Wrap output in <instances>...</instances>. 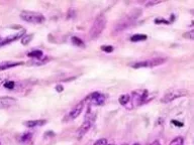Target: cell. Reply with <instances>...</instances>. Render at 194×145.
<instances>
[{
	"mask_svg": "<svg viewBox=\"0 0 194 145\" xmlns=\"http://www.w3.org/2000/svg\"><path fill=\"white\" fill-rule=\"evenodd\" d=\"M20 18L31 23H42L45 21V16L33 11H22L20 13Z\"/></svg>",
	"mask_w": 194,
	"mask_h": 145,
	"instance_id": "6da1fadb",
	"label": "cell"
},
{
	"mask_svg": "<svg viewBox=\"0 0 194 145\" xmlns=\"http://www.w3.org/2000/svg\"><path fill=\"white\" fill-rule=\"evenodd\" d=\"M105 23H106V20L104 17H102V16L98 17L94 21V23L91 27V30H90V36H91V38H95L101 35V32L103 31V29L105 27Z\"/></svg>",
	"mask_w": 194,
	"mask_h": 145,
	"instance_id": "7a4b0ae2",
	"label": "cell"
},
{
	"mask_svg": "<svg viewBox=\"0 0 194 145\" xmlns=\"http://www.w3.org/2000/svg\"><path fill=\"white\" fill-rule=\"evenodd\" d=\"M164 62H166V58H156L154 59H150V61H146V62H140V63H132V68L133 69H141V68H149V67H155V66H159L162 65Z\"/></svg>",
	"mask_w": 194,
	"mask_h": 145,
	"instance_id": "3957f363",
	"label": "cell"
},
{
	"mask_svg": "<svg viewBox=\"0 0 194 145\" xmlns=\"http://www.w3.org/2000/svg\"><path fill=\"white\" fill-rule=\"evenodd\" d=\"M184 95H186V92L184 91H171L169 93H167L165 96H164L162 99H161V102L162 103H169V102L173 101L175 99H177V98H180Z\"/></svg>",
	"mask_w": 194,
	"mask_h": 145,
	"instance_id": "277c9868",
	"label": "cell"
},
{
	"mask_svg": "<svg viewBox=\"0 0 194 145\" xmlns=\"http://www.w3.org/2000/svg\"><path fill=\"white\" fill-rule=\"evenodd\" d=\"M16 103V99L12 97H0V109H6L13 106Z\"/></svg>",
	"mask_w": 194,
	"mask_h": 145,
	"instance_id": "5b68a950",
	"label": "cell"
},
{
	"mask_svg": "<svg viewBox=\"0 0 194 145\" xmlns=\"http://www.w3.org/2000/svg\"><path fill=\"white\" fill-rule=\"evenodd\" d=\"M92 123H93V119H89V120L84 121V123L79 128L78 133H77V135H78V139H81L86 133H87L88 130L90 129V127H91V125H92Z\"/></svg>",
	"mask_w": 194,
	"mask_h": 145,
	"instance_id": "8992f818",
	"label": "cell"
},
{
	"mask_svg": "<svg viewBox=\"0 0 194 145\" xmlns=\"http://www.w3.org/2000/svg\"><path fill=\"white\" fill-rule=\"evenodd\" d=\"M24 32H25L24 30H21V31H18V32L14 33V35H10V36L5 37L4 40H0V46H3V45H5L7 44H10V42H13V41L17 40L18 38H20L21 36L24 35Z\"/></svg>",
	"mask_w": 194,
	"mask_h": 145,
	"instance_id": "52a82bcc",
	"label": "cell"
},
{
	"mask_svg": "<svg viewBox=\"0 0 194 145\" xmlns=\"http://www.w3.org/2000/svg\"><path fill=\"white\" fill-rule=\"evenodd\" d=\"M89 99L92 101L93 104L101 106V105H103V103H104L105 97L103 95H101V94H99V93H93L92 95L89 96Z\"/></svg>",
	"mask_w": 194,
	"mask_h": 145,
	"instance_id": "ba28073f",
	"label": "cell"
},
{
	"mask_svg": "<svg viewBox=\"0 0 194 145\" xmlns=\"http://www.w3.org/2000/svg\"><path fill=\"white\" fill-rule=\"evenodd\" d=\"M82 109H83V102H81V103L77 104L74 107V109H73L71 112L69 113V117H70V119H73V120L76 119L81 114Z\"/></svg>",
	"mask_w": 194,
	"mask_h": 145,
	"instance_id": "9c48e42d",
	"label": "cell"
},
{
	"mask_svg": "<svg viewBox=\"0 0 194 145\" xmlns=\"http://www.w3.org/2000/svg\"><path fill=\"white\" fill-rule=\"evenodd\" d=\"M23 65L22 62H4V63H0V71H4V70H7V69H10V68H14V67H17V66H21Z\"/></svg>",
	"mask_w": 194,
	"mask_h": 145,
	"instance_id": "30bf717a",
	"label": "cell"
},
{
	"mask_svg": "<svg viewBox=\"0 0 194 145\" xmlns=\"http://www.w3.org/2000/svg\"><path fill=\"white\" fill-rule=\"evenodd\" d=\"M44 124H46V120H31V121H27L24 123V125L28 128H32L36 126H42Z\"/></svg>",
	"mask_w": 194,
	"mask_h": 145,
	"instance_id": "8fae6325",
	"label": "cell"
},
{
	"mask_svg": "<svg viewBox=\"0 0 194 145\" xmlns=\"http://www.w3.org/2000/svg\"><path fill=\"white\" fill-rule=\"evenodd\" d=\"M147 40V35H132L131 40L133 41V42H137V41H143V40Z\"/></svg>",
	"mask_w": 194,
	"mask_h": 145,
	"instance_id": "7c38bea8",
	"label": "cell"
},
{
	"mask_svg": "<svg viewBox=\"0 0 194 145\" xmlns=\"http://www.w3.org/2000/svg\"><path fill=\"white\" fill-rule=\"evenodd\" d=\"M27 55L29 58H42V50H33V52L29 53Z\"/></svg>",
	"mask_w": 194,
	"mask_h": 145,
	"instance_id": "4fadbf2b",
	"label": "cell"
},
{
	"mask_svg": "<svg viewBox=\"0 0 194 145\" xmlns=\"http://www.w3.org/2000/svg\"><path fill=\"white\" fill-rule=\"evenodd\" d=\"M129 99H131V96L129 95H122V96L119 97L118 101L122 105H126V104H127V102L129 101Z\"/></svg>",
	"mask_w": 194,
	"mask_h": 145,
	"instance_id": "5bb4252c",
	"label": "cell"
},
{
	"mask_svg": "<svg viewBox=\"0 0 194 145\" xmlns=\"http://www.w3.org/2000/svg\"><path fill=\"white\" fill-rule=\"evenodd\" d=\"M72 44L75 45H78V46H84V44H83V41H82V40H80V38L76 37V36L72 37Z\"/></svg>",
	"mask_w": 194,
	"mask_h": 145,
	"instance_id": "9a60e30c",
	"label": "cell"
},
{
	"mask_svg": "<svg viewBox=\"0 0 194 145\" xmlns=\"http://www.w3.org/2000/svg\"><path fill=\"white\" fill-rule=\"evenodd\" d=\"M170 145H183V138L182 137H176L171 141Z\"/></svg>",
	"mask_w": 194,
	"mask_h": 145,
	"instance_id": "2e32d148",
	"label": "cell"
},
{
	"mask_svg": "<svg viewBox=\"0 0 194 145\" xmlns=\"http://www.w3.org/2000/svg\"><path fill=\"white\" fill-rule=\"evenodd\" d=\"M32 35H25L23 38H22V40H21V44H29V41H31V40L32 38Z\"/></svg>",
	"mask_w": 194,
	"mask_h": 145,
	"instance_id": "e0dca14e",
	"label": "cell"
},
{
	"mask_svg": "<svg viewBox=\"0 0 194 145\" xmlns=\"http://www.w3.org/2000/svg\"><path fill=\"white\" fill-rule=\"evenodd\" d=\"M14 86H15V83L12 82V81H7V82L4 84V87L8 89V90H12V89L14 88Z\"/></svg>",
	"mask_w": 194,
	"mask_h": 145,
	"instance_id": "ac0fdd59",
	"label": "cell"
},
{
	"mask_svg": "<svg viewBox=\"0 0 194 145\" xmlns=\"http://www.w3.org/2000/svg\"><path fill=\"white\" fill-rule=\"evenodd\" d=\"M183 36H184V37H186V38H188V40H194V29H192V30L188 31V32H186V33H184Z\"/></svg>",
	"mask_w": 194,
	"mask_h": 145,
	"instance_id": "d6986e66",
	"label": "cell"
},
{
	"mask_svg": "<svg viewBox=\"0 0 194 145\" xmlns=\"http://www.w3.org/2000/svg\"><path fill=\"white\" fill-rule=\"evenodd\" d=\"M101 49L103 50V52L111 53V52H113V46H111V45H102Z\"/></svg>",
	"mask_w": 194,
	"mask_h": 145,
	"instance_id": "ffe728a7",
	"label": "cell"
},
{
	"mask_svg": "<svg viewBox=\"0 0 194 145\" xmlns=\"http://www.w3.org/2000/svg\"><path fill=\"white\" fill-rule=\"evenodd\" d=\"M94 145H107V140L105 138H101L97 140V141L94 143Z\"/></svg>",
	"mask_w": 194,
	"mask_h": 145,
	"instance_id": "44dd1931",
	"label": "cell"
},
{
	"mask_svg": "<svg viewBox=\"0 0 194 145\" xmlns=\"http://www.w3.org/2000/svg\"><path fill=\"white\" fill-rule=\"evenodd\" d=\"M158 3H160V1H150L149 3H147L146 4V6H151V5H155V4H158Z\"/></svg>",
	"mask_w": 194,
	"mask_h": 145,
	"instance_id": "7402d4cb",
	"label": "cell"
},
{
	"mask_svg": "<svg viewBox=\"0 0 194 145\" xmlns=\"http://www.w3.org/2000/svg\"><path fill=\"white\" fill-rule=\"evenodd\" d=\"M56 90H57L58 92H62L63 91V87L62 86H57V87H56Z\"/></svg>",
	"mask_w": 194,
	"mask_h": 145,
	"instance_id": "603a6c76",
	"label": "cell"
},
{
	"mask_svg": "<svg viewBox=\"0 0 194 145\" xmlns=\"http://www.w3.org/2000/svg\"><path fill=\"white\" fill-rule=\"evenodd\" d=\"M172 122H173V124H175V125H178V126H182V125H183V124H182V123L176 122V120H173V121H172Z\"/></svg>",
	"mask_w": 194,
	"mask_h": 145,
	"instance_id": "cb8c5ba5",
	"label": "cell"
},
{
	"mask_svg": "<svg viewBox=\"0 0 194 145\" xmlns=\"http://www.w3.org/2000/svg\"><path fill=\"white\" fill-rule=\"evenodd\" d=\"M151 145H160V142H159V141H154Z\"/></svg>",
	"mask_w": 194,
	"mask_h": 145,
	"instance_id": "d4e9b609",
	"label": "cell"
},
{
	"mask_svg": "<svg viewBox=\"0 0 194 145\" xmlns=\"http://www.w3.org/2000/svg\"><path fill=\"white\" fill-rule=\"evenodd\" d=\"M2 83H3V78H2L1 76H0V86L2 85Z\"/></svg>",
	"mask_w": 194,
	"mask_h": 145,
	"instance_id": "484cf974",
	"label": "cell"
},
{
	"mask_svg": "<svg viewBox=\"0 0 194 145\" xmlns=\"http://www.w3.org/2000/svg\"><path fill=\"white\" fill-rule=\"evenodd\" d=\"M190 12H191V13H192V14H193V15H194V10H191V11H190Z\"/></svg>",
	"mask_w": 194,
	"mask_h": 145,
	"instance_id": "4316f807",
	"label": "cell"
},
{
	"mask_svg": "<svg viewBox=\"0 0 194 145\" xmlns=\"http://www.w3.org/2000/svg\"><path fill=\"white\" fill-rule=\"evenodd\" d=\"M133 145H141V144H139V143H135V144H133Z\"/></svg>",
	"mask_w": 194,
	"mask_h": 145,
	"instance_id": "83f0119b",
	"label": "cell"
},
{
	"mask_svg": "<svg viewBox=\"0 0 194 145\" xmlns=\"http://www.w3.org/2000/svg\"><path fill=\"white\" fill-rule=\"evenodd\" d=\"M107 145H114V144H107Z\"/></svg>",
	"mask_w": 194,
	"mask_h": 145,
	"instance_id": "f1b7e54d",
	"label": "cell"
},
{
	"mask_svg": "<svg viewBox=\"0 0 194 145\" xmlns=\"http://www.w3.org/2000/svg\"><path fill=\"white\" fill-rule=\"evenodd\" d=\"M123 145H127V144H123Z\"/></svg>",
	"mask_w": 194,
	"mask_h": 145,
	"instance_id": "f546056e",
	"label": "cell"
},
{
	"mask_svg": "<svg viewBox=\"0 0 194 145\" xmlns=\"http://www.w3.org/2000/svg\"><path fill=\"white\" fill-rule=\"evenodd\" d=\"M149 145H151V144H149Z\"/></svg>",
	"mask_w": 194,
	"mask_h": 145,
	"instance_id": "4dcf8cb0",
	"label": "cell"
}]
</instances>
